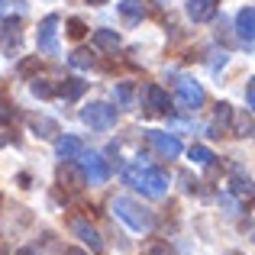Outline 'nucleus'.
I'll return each instance as SVG.
<instances>
[{
    "mask_svg": "<svg viewBox=\"0 0 255 255\" xmlns=\"http://www.w3.org/2000/svg\"><path fill=\"white\" fill-rule=\"evenodd\" d=\"M110 207H113V213L136 233H149L152 226H155V217H152L149 210H142V207H139L136 200H129V197H113Z\"/></svg>",
    "mask_w": 255,
    "mask_h": 255,
    "instance_id": "2",
    "label": "nucleus"
},
{
    "mask_svg": "<svg viewBox=\"0 0 255 255\" xmlns=\"http://www.w3.org/2000/svg\"><path fill=\"white\" fill-rule=\"evenodd\" d=\"M10 120H13V107L6 104L3 97H0V126H6V123H10Z\"/></svg>",
    "mask_w": 255,
    "mask_h": 255,
    "instance_id": "26",
    "label": "nucleus"
},
{
    "mask_svg": "<svg viewBox=\"0 0 255 255\" xmlns=\"http://www.w3.org/2000/svg\"><path fill=\"white\" fill-rule=\"evenodd\" d=\"M117 107H110V104H104V100H94V104H87L84 110H81V120L91 129H97V132H107V129H113L117 126Z\"/></svg>",
    "mask_w": 255,
    "mask_h": 255,
    "instance_id": "3",
    "label": "nucleus"
},
{
    "mask_svg": "<svg viewBox=\"0 0 255 255\" xmlns=\"http://www.w3.org/2000/svg\"><path fill=\"white\" fill-rule=\"evenodd\" d=\"M68 230H71V236H78V239H81V243H84V246H87V249H91L94 255H100V252H104V239H100V233L94 230V226L87 223V220H81V217L68 220Z\"/></svg>",
    "mask_w": 255,
    "mask_h": 255,
    "instance_id": "8",
    "label": "nucleus"
},
{
    "mask_svg": "<svg viewBox=\"0 0 255 255\" xmlns=\"http://www.w3.org/2000/svg\"><path fill=\"white\" fill-rule=\"evenodd\" d=\"M65 255H87V252H81V249H75V246H71V249H65Z\"/></svg>",
    "mask_w": 255,
    "mask_h": 255,
    "instance_id": "29",
    "label": "nucleus"
},
{
    "mask_svg": "<svg viewBox=\"0 0 255 255\" xmlns=\"http://www.w3.org/2000/svg\"><path fill=\"white\" fill-rule=\"evenodd\" d=\"M113 97H117V100H120L123 107H129V104H132V87H129V84H117V91H113Z\"/></svg>",
    "mask_w": 255,
    "mask_h": 255,
    "instance_id": "24",
    "label": "nucleus"
},
{
    "mask_svg": "<svg viewBox=\"0 0 255 255\" xmlns=\"http://www.w3.org/2000/svg\"><path fill=\"white\" fill-rule=\"evenodd\" d=\"M236 36L246 42V49H252V36H255V10L252 6H243L236 13Z\"/></svg>",
    "mask_w": 255,
    "mask_h": 255,
    "instance_id": "10",
    "label": "nucleus"
},
{
    "mask_svg": "<svg viewBox=\"0 0 255 255\" xmlns=\"http://www.w3.org/2000/svg\"><path fill=\"white\" fill-rule=\"evenodd\" d=\"M29 126H32V132H36L39 139H55L58 136V123L49 120V117H32Z\"/></svg>",
    "mask_w": 255,
    "mask_h": 255,
    "instance_id": "16",
    "label": "nucleus"
},
{
    "mask_svg": "<svg viewBox=\"0 0 255 255\" xmlns=\"http://www.w3.org/2000/svg\"><path fill=\"white\" fill-rule=\"evenodd\" d=\"M84 152V142L78 136H62L55 139V155L62 158V162H71V158H78Z\"/></svg>",
    "mask_w": 255,
    "mask_h": 255,
    "instance_id": "12",
    "label": "nucleus"
},
{
    "mask_svg": "<svg viewBox=\"0 0 255 255\" xmlns=\"http://www.w3.org/2000/svg\"><path fill=\"white\" fill-rule=\"evenodd\" d=\"M84 91H87V81H81V78H65V81L55 87V94L65 97V100H78Z\"/></svg>",
    "mask_w": 255,
    "mask_h": 255,
    "instance_id": "15",
    "label": "nucleus"
},
{
    "mask_svg": "<svg viewBox=\"0 0 255 255\" xmlns=\"http://www.w3.org/2000/svg\"><path fill=\"white\" fill-rule=\"evenodd\" d=\"M226 62H230V55H226L223 49H210V52H207V65H210V71H220Z\"/></svg>",
    "mask_w": 255,
    "mask_h": 255,
    "instance_id": "22",
    "label": "nucleus"
},
{
    "mask_svg": "<svg viewBox=\"0 0 255 255\" xmlns=\"http://www.w3.org/2000/svg\"><path fill=\"white\" fill-rule=\"evenodd\" d=\"M233 194H239V197H252V181L249 178H233Z\"/></svg>",
    "mask_w": 255,
    "mask_h": 255,
    "instance_id": "23",
    "label": "nucleus"
},
{
    "mask_svg": "<svg viewBox=\"0 0 255 255\" xmlns=\"http://www.w3.org/2000/svg\"><path fill=\"white\" fill-rule=\"evenodd\" d=\"M123 178H126L129 187L142 191L145 197H152V200H158V197L168 194V174H165L162 168H155V165H145V162L129 165V168L123 171Z\"/></svg>",
    "mask_w": 255,
    "mask_h": 255,
    "instance_id": "1",
    "label": "nucleus"
},
{
    "mask_svg": "<svg viewBox=\"0 0 255 255\" xmlns=\"http://www.w3.org/2000/svg\"><path fill=\"white\" fill-rule=\"evenodd\" d=\"M217 0H191L187 3V16L194 19V23H210L213 16H217Z\"/></svg>",
    "mask_w": 255,
    "mask_h": 255,
    "instance_id": "11",
    "label": "nucleus"
},
{
    "mask_svg": "<svg viewBox=\"0 0 255 255\" xmlns=\"http://www.w3.org/2000/svg\"><path fill=\"white\" fill-rule=\"evenodd\" d=\"M120 13H123V19L129 26H136L139 19H142V3H136V0H123V3H120Z\"/></svg>",
    "mask_w": 255,
    "mask_h": 255,
    "instance_id": "18",
    "label": "nucleus"
},
{
    "mask_svg": "<svg viewBox=\"0 0 255 255\" xmlns=\"http://www.w3.org/2000/svg\"><path fill=\"white\" fill-rule=\"evenodd\" d=\"M81 171L87 178V184H107V178H110V165H107V158L100 155V152H81Z\"/></svg>",
    "mask_w": 255,
    "mask_h": 255,
    "instance_id": "6",
    "label": "nucleus"
},
{
    "mask_svg": "<svg viewBox=\"0 0 255 255\" xmlns=\"http://www.w3.org/2000/svg\"><path fill=\"white\" fill-rule=\"evenodd\" d=\"M174 104H178L181 110L197 113L200 107L207 104V91L194 81V78H181V81H178V91H174Z\"/></svg>",
    "mask_w": 255,
    "mask_h": 255,
    "instance_id": "4",
    "label": "nucleus"
},
{
    "mask_svg": "<svg viewBox=\"0 0 255 255\" xmlns=\"http://www.w3.org/2000/svg\"><path fill=\"white\" fill-rule=\"evenodd\" d=\"M71 68H91L94 65V55H91V49H78V52H71Z\"/></svg>",
    "mask_w": 255,
    "mask_h": 255,
    "instance_id": "21",
    "label": "nucleus"
},
{
    "mask_svg": "<svg viewBox=\"0 0 255 255\" xmlns=\"http://www.w3.org/2000/svg\"><path fill=\"white\" fill-rule=\"evenodd\" d=\"M87 3H94V6H100V3H107V0H87Z\"/></svg>",
    "mask_w": 255,
    "mask_h": 255,
    "instance_id": "31",
    "label": "nucleus"
},
{
    "mask_svg": "<svg viewBox=\"0 0 255 255\" xmlns=\"http://www.w3.org/2000/svg\"><path fill=\"white\" fill-rule=\"evenodd\" d=\"M29 91H32V97H42V100H49V97H55V84L49 81V78H32V84H29Z\"/></svg>",
    "mask_w": 255,
    "mask_h": 255,
    "instance_id": "19",
    "label": "nucleus"
},
{
    "mask_svg": "<svg viewBox=\"0 0 255 255\" xmlns=\"http://www.w3.org/2000/svg\"><path fill=\"white\" fill-rule=\"evenodd\" d=\"M58 23H62L58 13H49V16L39 23L36 45H39V52H45V55H58Z\"/></svg>",
    "mask_w": 255,
    "mask_h": 255,
    "instance_id": "5",
    "label": "nucleus"
},
{
    "mask_svg": "<svg viewBox=\"0 0 255 255\" xmlns=\"http://www.w3.org/2000/svg\"><path fill=\"white\" fill-rule=\"evenodd\" d=\"M16 255H36V252H32V249H19Z\"/></svg>",
    "mask_w": 255,
    "mask_h": 255,
    "instance_id": "30",
    "label": "nucleus"
},
{
    "mask_svg": "<svg viewBox=\"0 0 255 255\" xmlns=\"http://www.w3.org/2000/svg\"><path fill=\"white\" fill-rule=\"evenodd\" d=\"M187 155H191V162L194 165H213V152L207 149V145H191V152H187Z\"/></svg>",
    "mask_w": 255,
    "mask_h": 255,
    "instance_id": "20",
    "label": "nucleus"
},
{
    "mask_svg": "<svg viewBox=\"0 0 255 255\" xmlns=\"http://www.w3.org/2000/svg\"><path fill=\"white\" fill-rule=\"evenodd\" d=\"M230 120H233V107L230 104H217V117H213V132H210V136L226 132V129H230Z\"/></svg>",
    "mask_w": 255,
    "mask_h": 255,
    "instance_id": "17",
    "label": "nucleus"
},
{
    "mask_svg": "<svg viewBox=\"0 0 255 255\" xmlns=\"http://www.w3.org/2000/svg\"><path fill=\"white\" fill-rule=\"evenodd\" d=\"M246 104H255V87H252V81H249V87H246Z\"/></svg>",
    "mask_w": 255,
    "mask_h": 255,
    "instance_id": "27",
    "label": "nucleus"
},
{
    "mask_svg": "<svg viewBox=\"0 0 255 255\" xmlns=\"http://www.w3.org/2000/svg\"><path fill=\"white\" fill-rule=\"evenodd\" d=\"M58 181H68L65 187H71V191H78V187H84V184H87L84 171L78 168L75 162H62V168H58Z\"/></svg>",
    "mask_w": 255,
    "mask_h": 255,
    "instance_id": "14",
    "label": "nucleus"
},
{
    "mask_svg": "<svg viewBox=\"0 0 255 255\" xmlns=\"http://www.w3.org/2000/svg\"><path fill=\"white\" fill-rule=\"evenodd\" d=\"M145 139H149V142H152V149H155V152H158L162 158H168V162H171V158H178L181 152H184V145H181V139H178V136H171V132H158V129H149V132H145Z\"/></svg>",
    "mask_w": 255,
    "mask_h": 255,
    "instance_id": "7",
    "label": "nucleus"
},
{
    "mask_svg": "<svg viewBox=\"0 0 255 255\" xmlns=\"http://www.w3.org/2000/svg\"><path fill=\"white\" fill-rule=\"evenodd\" d=\"M84 32H87V26L81 23V19H68V36L71 39H81Z\"/></svg>",
    "mask_w": 255,
    "mask_h": 255,
    "instance_id": "25",
    "label": "nucleus"
},
{
    "mask_svg": "<svg viewBox=\"0 0 255 255\" xmlns=\"http://www.w3.org/2000/svg\"><path fill=\"white\" fill-rule=\"evenodd\" d=\"M142 104L149 107L152 113H168V110H171L168 94H165L158 84H145V87H142Z\"/></svg>",
    "mask_w": 255,
    "mask_h": 255,
    "instance_id": "9",
    "label": "nucleus"
},
{
    "mask_svg": "<svg viewBox=\"0 0 255 255\" xmlns=\"http://www.w3.org/2000/svg\"><path fill=\"white\" fill-rule=\"evenodd\" d=\"M6 6H23V0H0V13H3Z\"/></svg>",
    "mask_w": 255,
    "mask_h": 255,
    "instance_id": "28",
    "label": "nucleus"
},
{
    "mask_svg": "<svg viewBox=\"0 0 255 255\" xmlns=\"http://www.w3.org/2000/svg\"><path fill=\"white\" fill-rule=\"evenodd\" d=\"M91 42H94V49H100V52H117V49H120V32L100 26V29H94Z\"/></svg>",
    "mask_w": 255,
    "mask_h": 255,
    "instance_id": "13",
    "label": "nucleus"
}]
</instances>
